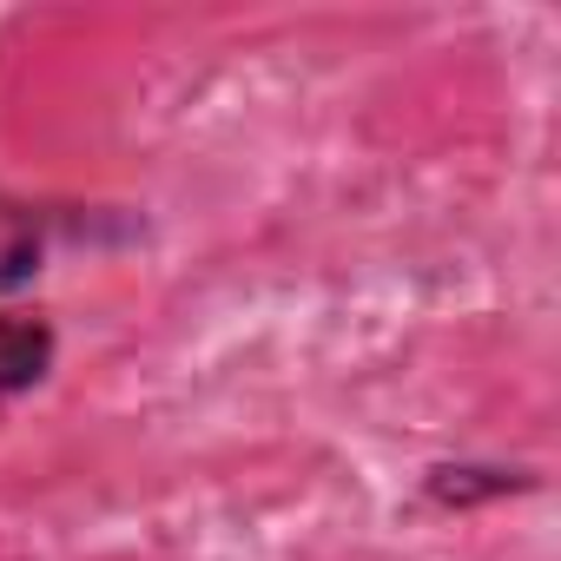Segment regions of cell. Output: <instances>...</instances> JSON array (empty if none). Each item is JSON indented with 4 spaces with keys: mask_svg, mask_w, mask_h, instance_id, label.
I'll return each mask as SVG.
<instances>
[{
    "mask_svg": "<svg viewBox=\"0 0 561 561\" xmlns=\"http://www.w3.org/2000/svg\"><path fill=\"white\" fill-rule=\"evenodd\" d=\"M54 370V324L47 318H0V403L27 397Z\"/></svg>",
    "mask_w": 561,
    "mask_h": 561,
    "instance_id": "6da1fadb",
    "label": "cell"
},
{
    "mask_svg": "<svg viewBox=\"0 0 561 561\" xmlns=\"http://www.w3.org/2000/svg\"><path fill=\"white\" fill-rule=\"evenodd\" d=\"M41 257H47V225H41V211L0 192V291L27 285V277L41 271Z\"/></svg>",
    "mask_w": 561,
    "mask_h": 561,
    "instance_id": "7a4b0ae2",
    "label": "cell"
}]
</instances>
